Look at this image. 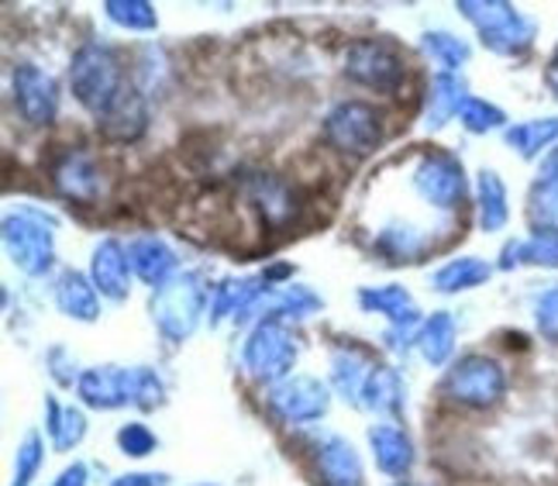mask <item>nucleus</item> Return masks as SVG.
<instances>
[{"mask_svg":"<svg viewBox=\"0 0 558 486\" xmlns=\"http://www.w3.org/2000/svg\"><path fill=\"white\" fill-rule=\"evenodd\" d=\"M407 404L403 379L393 366H376L366 390H362V408H369L373 414H400Z\"/></svg>","mask_w":558,"mask_h":486,"instance_id":"obj_25","label":"nucleus"},{"mask_svg":"<svg viewBox=\"0 0 558 486\" xmlns=\"http://www.w3.org/2000/svg\"><path fill=\"white\" fill-rule=\"evenodd\" d=\"M414 190L424 204H432L438 210H459L465 204V169L459 156L445 149H427L421 153L414 166Z\"/></svg>","mask_w":558,"mask_h":486,"instance_id":"obj_8","label":"nucleus"},{"mask_svg":"<svg viewBox=\"0 0 558 486\" xmlns=\"http://www.w3.org/2000/svg\"><path fill=\"white\" fill-rule=\"evenodd\" d=\"M521 263L558 269V228H538L527 242H521Z\"/></svg>","mask_w":558,"mask_h":486,"instance_id":"obj_36","label":"nucleus"},{"mask_svg":"<svg viewBox=\"0 0 558 486\" xmlns=\"http://www.w3.org/2000/svg\"><path fill=\"white\" fill-rule=\"evenodd\" d=\"M46 363H49V373H52V379L59 387H70L73 379H80L83 373H76V359L62 349V345H56V349H49V355H46Z\"/></svg>","mask_w":558,"mask_h":486,"instance_id":"obj_42","label":"nucleus"},{"mask_svg":"<svg viewBox=\"0 0 558 486\" xmlns=\"http://www.w3.org/2000/svg\"><path fill=\"white\" fill-rule=\"evenodd\" d=\"M90 280L100 297L124 301L132 290V256L118 239H100L90 256Z\"/></svg>","mask_w":558,"mask_h":486,"instance_id":"obj_13","label":"nucleus"},{"mask_svg":"<svg viewBox=\"0 0 558 486\" xmlns=\"http://www.w3.org/2000/svg\"><path fill=\"white\" fill-rule=\"evenodd\" d=\"M169 476L166 473H128V476H118L111 486H166Z\"/></svg>","mask_w":558,"mask_h":486,"instance_id":"obj_43","label":"nucleus"},{"mask_svg":"<svg viewBox=\"0 0 558 486\" xmlns=\"http://www.w3.org/2000/svg\"><path fill=\"white\" fill-rule=\"evenodd\" d=\"M128 256H132V269L153 290L169 283V280H173V272H177V252L169 248L159 235L135 239L132 245H128Z\"/></svg>","mask_w":558,"mask_h":486,"instance_id":"obj_23","label":"nucleus"},{"mask_svg":"<svg viewBox=\"0 0 558 486\" xmlns=\"http://www.w3.org/2000/svg\"><path fill=\"white\" fill-rule=\"evenodd\" d=\"M14 108L32 129H46L59 114V83L35 62L14 66Z\"/></svg>","mask_w":558,"mask_h":486,"instance_id":"obj_10","label":"nucleus"},{"mask_svg":"<svg viewBox=\"0 0 558 486\" xmlns=\"http://www.w3.org/2000/svg\"><path fill=\"white\" fill-rule=\"evenodd\" d=\"M489 263H483L480 256H459L452 263H445L435 277H432V287L438 293H462V290H472V287H483L489 280Z\"/></svg>","mask_w":558,"mask_h":486,"instance_id":"obj_27","label":"nucleus"},{"mask_svg":"<svg viewBox=\"0 0 558 486\" xmlns=\"http://www.w3.org/2000/svg\"><path fill=\"white\" fill-rule=\"evenodd\" d=\"M56 307L66 314V318L90 325L100 318V293L94 280H87L76 269H66V272H59V280H56Z\"/></svg>","mask_w":558,"mask_h":486,"instance_id":"obj_21","label":"nucleus"},{"mask_svg":"<svg viewBox=\"0 0 558 486\" xmlns=\"http://www.w3.org/2000/svg\"><path fill=\"white\" fill-rule=\"evenodd\" d=\"M242 363L248 369L252 379L259 384H279L293 373L296 363V338L290 335V328L283 321L263 318L255 325L242 345Z\"/></svg>","mask_w":558,"mask_h":486,"instance_id":"obj_5","label":"nucleus"},{"mask_svg":"<svg viewBox=\"0 0 558 486\" xmlns=\"http://www.w3.org/2000/svg\"><path fill=\"white\" fill-rule=\"evenodd\" d=\"M421 49L438 62L441 73H456L469 62V46L452 32H427L421 38Z\"/></svg>","mask_w":558,"mask_h":486,"instance_id":"obj_32","label":"nucleus"},{"mask_svg":"<svg viewBox=\"0 0 558 486\" xmlns=\"http://www.w3.org/2000/svg\"><path fill=\"white\" fill-rule=\"evenodd\" d=\"M531 218L542 221V228H558V180L538 177L531 194Z\"/></svg>","mask_w":558,"mask_h":486,"instance_id":"obj_38","label":"nucleus"},{"mask_svg":"<svg viewBox=\"0 0 558 486\" xmlns=\"http://www.w3.org/2000/svg\"><path fill=\"white\" fill-rule=\"evenodd\" d=\"M465 80L456 76V73H435L432 87L424 94V114H421V124L427 132H441L448 121L456 114H462L465 108Z\"/></svg>","mask_w":558,"mask_h":486,"instance_id":"obj_17","label":"nucleus"},{"mask_svg":"<svg viewBox=\"0 0 558 486\" xmlns=\"http://www.w3.org/2000/svg\"><path fill=\"white\" fill-rule=\"evenodd\" d=\"M373 359L366 349L359 345H338L331 352V384L338 390L341 400H352V404H362V390H366L369 376H373Z\"/></svg>","mask_w":558,"mask_h":486,"instance_id":"obj_19","label":"nucleus"},{"mask_svg":"<svg viewBox=\"0 0 558 486\" xmlns=\"http://www.w3.org/2000/svg\"><path fill=\"white\" fill-rule=\"evenodd\" d=\"M97 129L107 142H138L148 129L145 97L135 87H124V94L97 118Z\"/></svg>","mask_w":558,"mask_h":486,"instance_id":"obj_16","label":"nucleus"},{"mask_svg":"<svg viewBox=\"0 0 558 486\" xmlns=\"http://www.w3.org/2000/svg\"><path fill=\"white\" fill-rule=\"evenodd\" d=\"M76 393L87 408L97 411H118L135 404V369H121V366H94L83 369L76 379Z\"/></svg>","mask_w":558,"mask_h":486,"instance_id":"obj_11","label":"nucleus"},{"mask_svg":"<svg viewBox=\"0 0 558 486\" xmlns=\"http://www.w3.org/2000/svg\"><path fill=\"white\" fill-rule=\"evenodd\" d=\"M376 248L390 263H417L427 252V235L411 224H386L376 235Z\"/></svg>","mask_w":558,"mask_h":486,"instance_id":"obj_28","label":"nucleus"},{"mask_svg":"<svg viewBox=\"0 0 558 486\" xmlns=\"http://www.w3.org/2000/svg\"><path fill=\"white\" fill-rule=\"evenodd\" d=\"M41 462H46V446H41L38 435H28L17 446V459H14V486H32V479L38 476Z\"/></svg>","mask_w":558,"mask_h":486,"instance_id":"obj_37","label":"nucleus"},{"mask_svg":"<svg viewBox=\"0 0 558 486\" xmlns=\"http://www.w3.org/2000/svg\"><path fill=\"white\" fill-rule=\"evenodd\" d=\"M269 408L279 421L287 425H311V421H320L331 408V390L328 384H320L317 376H287L269 390Z\"/></svg>","mask_w":558,"mask_h":486,"instance_id":"obj_9","label":"nucleus"},{"mask_svg":"<svg viewBox=\"0 0 558 486\" xmlns=\"http://www.w3.org/2000/svg\"><path fill=\"white\" fill-rule=\"evenodd\" d=\"M504 393H507L504 366L497 359L480 355V352L462 355L441 379V397H448L452 404H462V408H476V411L500 404Z\"/></svg>","mask_w":558,"mask_h":486,"instance_id":"obj_3","label":"nucleus"},{"mask_svg":"<svg viewBox=\"0 0 558 486\" xmlns=\"http://www.w3.org/2000/svg\"><path fill=\"white\" fill-rule=\"evenodd\" d=\"M248 197H252L255 210L263 215V224H269V228H276V231H279V228H290V224L296 221L300 210H304V204H300L293 183L279 180V177H269V173L252 177V183H248Z\"/></svg>","mask_w":558,"mask_h":486,"instance_id":"obj_15","label":"nucleus"},{"mask_svg":"<svg viewBox=\"0 0 558 486\" xmlns=\"http://www.w3.org/2000/svg\"><path fill=\"white\" fill-rule=\"evenodd\" d=\"M555 97H558V83H555Z\"/></svg>","mask_w":558,"mask_h":486,"instance_id":"obj_45","label":"nucleus"},{"mask_svg":"<svg viewBox=\"0 0 558 486\" xmlns=\"http://www.w3.org/2000/svg\"><path fill=\"white\" fill-rule=\"evenodd\" d=\"M162 397H166V387H162L159 373L148 366H135V408L156 411L162 404Z\"/></svg>","mask_w":558,"mask_h":486,"instance_id":"obj_39","label":"nucleus"},{"mask_svg":"<svg viewBox=\"0 0 558 486\" xmlns=\"http://www.w3.org/2000/svg\"><path fill=\"white\" fill-rule=\"evenodd\" d=\"M269 290V283L263 277H245V280H221V287H214V297H210V325H221L228 318L242 321L248 307L263 297V293Z\"/></svg>","mask_w":558,"mask_h":486,"instance_id":"obj_20","label":"nucleus"},{"mask_svg":"<svg viewBox=\"0 0 558 486\" xmlns=\"http://www.w3.org/2000/svg\"><path fill=\"white\" fill-rule=\"evenodd\" d=\"M325 142L341 156H373L383 145V114L366 100H341L325 118Z\"/></svg>","mask_w":558,"mask_h":486,"instance_id":"obj_4","label":"nucleus"},{"mask_svg":"<svg viewBox=\"0 0 558 486\" xmlns=\"http://www.w3.org/2000/svg\"><path fill=\"white\" fill-rule=\"evenodd\" d=\"M52 183L66 201L94 204L100 197V166L90 153L66 149L52 162Z\"/></svg>","mask_w":558,"mask_h":486,"instance_id":"obj_14","label":"nucleus"},{"mask_svg":"<svg viewBox=\"0 0 558 486\" xmlns=\"http://www.w3.org/2000/svg\"><path fill=\"white\" fill-rule=\"evenodd\" d=\"M369 449H373L376 466L386 476L403 479L407 473H411V466H414V441H411V435H407L400 425H390V421H383V425L369 428Z\"/></svg>","mask_w":558,"mask_h":486,"instance_id":"obj_18","label":"nucleus"},{"mask_svg":"<svg viewBox=\"0 0 558 486\" xmlns=\"http://www.w3.org/2000/svg\"><path fill=\"white\" fill-rule=\"evenodd\" d=\"M345 76L376 94H397L407 83V59L386 38H359L345 52Z\"/></svg>","mask_w":558,"mask_h":486,"instance_id":"obj_6","label":"nucleus"},{"mask_svg":"<svg viewBox=\"0 0 558 486\" xmlns=\"http://www.w3.org/2000/svg\"><path fill=\"white\" fill-rule=\"evenodd\" d=\"M400 486H414V483H400Z\"/></svg>","mask_w":558,"mask_h":486,"instance_id":"obj_47","label":"nucleus"},{"mask_svg":"<svg viewBox=\"0 0 558 486\" xmlns=\"http://www.w3.org/2000/svg\"><path fill=\"white\" fill-rule=\"evenodd\" d=\"M156 435L148 432L145 425H138V421H132V425H124L121 432H118V449L124 452V455H132V459H145V455H153L156 452Z\"/></svg>","mask_w":558,"mask_h":486,"instance_id":"obj_40","label":"nucleus"},{"mask_svg":"<svg viewBox=\"0 0 558 486\" xmlns=\"http://www.w3.org/2000/svg\"><path fill=\"white\" fill-rule=\"evenodd\" d=\"M46 411H49L46 425H49L52 446H56L59 452L76 449L80 441H83V435H87V417H83V411H76V408H62V404H56L52 397L46 400Z\"/></svg>","mask_w":558,"mask_h":486,"instance_id":"obj_29","label":"nucleus"},{"mask_svg":"<svg viewBox=\"0 0 558 486\" xmlns=\"http://www.w3.org/2000/svg\"><path fill=\"white\" fill-rule=\"evenodd\" d=\"M507 145H513L524 159H534L542 149L558 138V118H542V121H524V124H513L507 129Z\"/></svg>","mask_w":558,"mask_h":486,"instance_id":"obj_30","label":"nucleus"},{"mask_svg":"<svg viewBox=\"0 0 558 486\" xmlns=\"http://www.w3.org/2000/svg\"><path fill=\"white\" fill-rule=\"evenodd\" d=\"M201 486H214V483H201Z\"/></svg>","mask_w":558,"mask_h":486,"instance_id":"obj_48","label":"nucleus"},{"mask_svg":"<svg viewBox=\"0 0 558 486\" xmlns=\"http://www.w3.org/2000/svg\"><path fill=\"white\" fill-rule=\"evenodd\" d=\"M4 248L8 259L25 272V277H46L56 263V239L38 215L21 210L4 218Z\"/></svg>","mask_w":558,"mask_h":486,"instance_id":"obj_7","label":"nucleus"},{"mask_svg":"<svg viewBox=\"0 0 558 486\" xmlns=\"http://www.w3.org/2000/svg\"><path fill=\"white\" fill-rule=\"evenodd\" d=\"M459 11L472 21V25L480 28V35H486V32H493V28H500V25H507V21L518 14L510 4H504V0H462L459 4Z\"/></svg>","mask_w":558,"mask_h":486,"instance_id":"obj_34","label":"nucleus"},{"mask_svg":"<svg viewBox=\"0 0 558 486\" xmlns=\"http://www.w3.org/2000/svg\"><path fill=\"white\" fill-rule=\"evenodd\" d=\"M459 121L465 124V132H472V135H486V132H493V129H504L507 114L497 108V104H489V100H483V97H469V100H465V108H462V114H459Z\"/></svg>","mask_w":558,"mask_h":486,"instance_id":"obj_35","label":"nucleus"},{"mask_svg":"<svg viewBox=\"0 0 558 486\" xmlns=\"http://www.w3.org/2000/svg\"><path fill=\"white\" fill-rule=\"evenodd\" d=\"M314 470L320 486H366V473H362V459L352 441L341 435H320L314 441Z\"/></svg>","mask_w":558,"mask_h":486,"instance_id":"obj_12","label":"nucleus"},{"mask_svg":"<svg viewBox=\"0 0 558 486\" xmlns=\"http://www.w3.org/2000/svg\"><path fill=\"white\" fill-rule=\"evenodd\" d=\"M210 301V287L204 280V272L186 269L177 272L173 280L153 290V321L166 342H186V338L197 331L204 311Z\"/></svg>","mask_w":558,"mask_h":486,"instance_id":"obj_1","label":"nucleus"},{"mask_svg":"<svg viewBox=\"0 0 558 486\" xmlns=\"http://www.w3.org/2000/svg\"><path fill=\"white\" fill-rule=\"evenodd\" d=\"M534 318H538V328L545 338L558 342V283H551L542 297H538V307H534Z\"/></svg>","mask_w":558,"mask_h":486,"instance_id":"obj_41","label":"nucleus"},{"mask_svg":"<svg viewBox=\"0 0 558 486\" xmlns=\"http://www.w3.org/2000/svg\"><path fill=\"white\" fill-rule=\"evenodd\" d=\"M70 87L83 108L100 118L124 94V73L114 49L100 46V41L80 46L70 62Z\"/></svg>","mask_w":558,"mask_h":486,"instance_id":"obj_2","label":"nucleus"},{"mask_svg":"<svg viewBox=\"0 0 558 486\" xmlns=\"http://www.w3.org/2000/svg\"><path fill=\"white\" fill-rule=\"evenodd\" d=\"M476 210H480V228L483 231H500L510 218L507 207V186L504 180L493 173V169H483L476 180Z\"/></svg>","mask_w":558,"mask_h":486,"instance_id":"obj_26","label":"nucleus"},{"mask_svg":"<svg viewBox=\"0 0 558 486\" xmlns=\"http://www.w3.org/2000/svg\"><path fill=\"white\" fill-rule=\"evenodd\" d=\"M555 66H558V52H555Z\"/></svg>","mask_w":558,"mask_h":486,"instance_id":"obj_46","label":"nucleus"},{"mask_svg":"<svg viewBox=\"0 0 558 486\" xmlns=\"http://www.w3.org/2000/svg\"><path fill=\"white\" fill-rule=\"evenodd\" d=\"M87 479H90L87 466H83V462H73V466H66L59 473V479L52 486H87Z\"/></svg>","mask_w":558,"mask_h":486,"instance_id":"obj_44","label":"nucleus"},{"mask_svg":"<svg viewBox=\"0 0 558 486\" xmlns=\"http://www.w3.org/2000/svg\"><path fill=\"white\" fill-rule=\"evenodd\" d=\"M483 41L493 52H500V56H521L534 41V21H527L524 14H513L507 25L486 32Z\"/></svg>","mask_w":558,"mask_h":486,"instance_id":"obj_31","label":"nucleus"},{"mask_svg":"<svg viewBox=\"0 0 558 486\" xmlns=\"http://www.w3.org/2000/svg\"><path fill=\"white\" fill-rule=\"evenodd\" d=\"M104 14L128 32H153L159 25V14L148 0H107Z\"/></svg>","mask_w":558,"mask_h":486,"instance_id":"obj_33","label":"nucleus"},{"mask_svg":"<svg viewBox=\"0 0 558 486\" xmlns=\"http://www.w3.org/2000/svg\"><path fill=\"white\" fill-rule=\"evenodd\" d=\"M456 338H459L456 318H452L448 311H438V314H432V318H427V321L421 325V331H417V338H414V345L421 349L424 363L445 366L448 359H452V352H456Z\"/></svg>","mask_w":558,"mask_h":486,"instance_id":"obj_24","label":"nucleus"},{"mask_svg":"<svg viewBox=\"0 0 558 486\" xmlns=\"http://www.w3.org/2000/svg\"><path fill=\"white\" fill-rule=\"evenodd\" d=\"M359 304L362 311L369 314H383V318H390L393 328H411L417 325L421 311L411 297V290L400 287V283H386V287H362L359 290Z\"/></svg>","mask_w":558,"mask_h":486,"instance_id":"obj_22","label":"nucleus"}]
</instances>
